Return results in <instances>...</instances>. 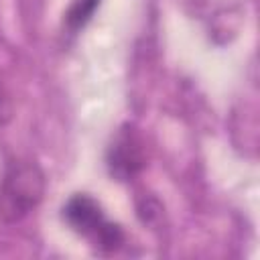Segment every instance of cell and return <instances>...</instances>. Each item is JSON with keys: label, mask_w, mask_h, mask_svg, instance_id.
Listing matches in <instances>:
<instances>
[{"label": "cell", "mask_w": 260, "mask_h": 260, "mask_svg": "<svg viewBox=\"0 0 260 260\" xmlns=\"http://www.w3.org/2000/svg\"><path fill=\"white\" fill-rule=\"evenodd\" d=\"M47 189L43 169L32 160H12L0 179V221H22L39 207Z\"/></svg>", "instance_id": "6da1fadb"}, {"label": "cell", "mask_w": 260, "mask_h": 260, "mask_svg": "<svg viewBox=\"0 0 260 260\" xmlns=\"http://www.w3.org/2000/svg\"><path fill=\"white\" fill-rule=\"evenodd\" d=\"M63 219L73 232L93 242L102 252H114L124 242V232L118 223L110 221L100 203L85 193L73 195L63 207Z\"/></svg>", "instance_id": "7a4b0ae2"}, {"label": "cell", "mask_w": 260, "mask_h": 260, "mask_svg": "<svg viewBox=\"0 0 260 260\" xmlns=\"http://www.w3.org/2000/svg\"><path fill=\"white\" fill-rule=\"evenodd\" d=\"M106 165L114 179L130 181L134 179L146 165V152L142 138L134 130V126L124 124L112 138L106 150Z\"/></svg>", "instance_id": "3957f363"}, {"label": "cell", "mask_w": 260, "mask_h": 260, "mask_svg": "<svg viewBox=\"0 0 260 260\" xmlns=\"http://www.w3.org/2000/svg\"><path fill=\"white\" fill-rule=\"evenodd\" d=\"M102 0H73L65 12V28L71 35H77L93 16Z\"/></svg>", "instance_id": "277c9868"}, {"label": "cell", "mask_w": 260, "mask_h": 260, "mask_svg": "<svg viewBox=\"0 0 260 260\" xmlns=\"http://www.w3.org/2000/svg\"><path fill=\"white\" fill-rule=\"evenodd\" d=\"M10 116V106H8V98L4 95L2 87H0V124L4 122V118Z\"/></svg>", "instance_id": "5b68a950"}]
</instances>
